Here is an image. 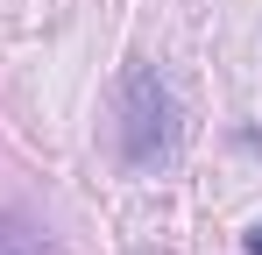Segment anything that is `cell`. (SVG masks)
I'll return each mask as SVG.
<instances>
[{"mask_svg": "<svg viewBox=\"0 0 262 255\" xmlns=\"http://www.w3.org/2000/svg\"><path fill=\"white\" fill-rule=\"evenodd\" d=\"M248 255H262V227H248Z\"/></svg>", "mask_w": 262, "mask_h": 255, "instance_id": "cell-3", "label": "cell"}, {"mask_svg": "<svg viewBox=\"0 0 262 255\" xmlns=\"http://www.w3.org/2000/svg\"><path fill=\"white\" fill-rule=\"evenodd\" d=\"M0 255H57V241H50L36 220H21V213H0Z\"/></svg>", "mask_w": 262, "mask_h": 255, "instance_id": "cell-2", "label": "cell"}, {"mask_svg": "<svg viewBox=\"0 0 262 255\" xmlns=\"http://www.w3.org/2000/svg\"><path fill=\"white\" fill-rule=\"evenodd\" d=\"M121 156L135 170H156L177 156V92L156 64H128L121 78Z\"/></svg>", "mask_w": 262, "mask_h": 255, "instance_id": "cell-1", "label": "cell"}]
</instances>
